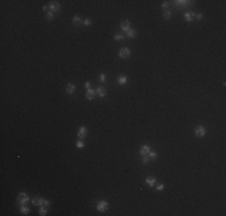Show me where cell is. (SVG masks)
<instances>
[{
	"mask_svg": "<svg viewBox=\"0 0 226 216\" xmlns=\"http://www.w3.org/2000/svg\"><path fill=\"white\" fill-rule=\"evenodd\" d=\"M28 202H29V196H28L25 192H21L17 197V203L21 205H25Z\"/></svg>",
	"mask_w": 226,
	"mask_h": 216,
	"instance_id": "1",
	"label": "cell"
},
{
	"mask_svg": "<svg viewBox=\"0 0 226 216\" xmlns=\"http://www.w3.org/2000/svg\"><path fill=\"white\" fill-rule=\"evenodd\" d=\"M42 9H43V11H45L46 13H47V12H49V5H45Z\"/></svg>",
	"mask_w": 226,
	"mask_h": 216,
	"instance_id": "30",
	"label": "cell"
},
{
	"mask_svg": "<svg viewBox=\"0 0 226 216\" xmlns=\"http://www.w3.org/2000/svg\"><path fill=\"white\" fill-rule=\"evenodd\" d=\"M124 38V35H122V34H116L114 35V40L116 41H120V40H123Z\"/></svg>",
	"mask_w": 226,
	"mask_h": 216,
	"instance_id": "24",
	"label": "cell"
},
{
	"mask_svg": "<svg viewBox=\"0 0 226 216\" xmlns=\"http://www.w3.org/2000/svg\"><path fill=\"white\" fill-rule=\"evenodd\" d=\"M95 95H96L95 90L91 89V88H90V89H88V90H87V92H85V97H87L88 100H93Z\"/></svg>",
	"mask_w": 226,
	"mask_h": 216,
	"instance_id": "13",
	"label": "cell"
},
{
	"mask_svg": "<svg viewBox=\"0 0 226 216\" xmlns=\"http://www.w3.org/2000/svg\"><path fill=\"white\" fill-rule=\"evenodd\" d=\"M72 22H73V24H76V25L83 24V20H82V18L78 17V16H75V17L72 18Z\"/></svg>",
	"mask_w": 226,
	"mask_h": 216,
	"instance_id": "17",
	"label": "cell"
},
{
	"mask_svg": "<svg viewBox=\"0 0 226 216\" xmlns=\"http://www.w3.org/2000/svg\"><path fill=\"white\" fill-rule=\"evenodd\" d=\"M19 210H21V213H22L23 215H28V214H29V211H30V210H29V208L25 207V205H21V209H19Z\"/></svg>",
	"mask_w": 226,
	"mask_h": 216,
	"instance_id": "19",
	"label": "cell"
},
{
	"mask_svg": "<svg viewBox=\"0 0 226 216\" xmlns=\"http://www.w3.org/2000/svg\"><path fill=\"white\" fill-rule=\"evenodd\" d=\"M59 10H60V4L58 1H51V4H49V11H52L54 13V12H58Z\"/></svg>",
	"mask_w": 226,
	"mask_h": 216,
	"instance_id": "8",
	"label": "cell"
},
{
	"mask_svg": "<svg viewBox=\"0 0 226 216\" xmlns=\"http://www.w3.org/2000/svg\"><path fill=\"white\" fill-rule=\"evenodd\" d=\"M148 161H149V157H148V156H142V163H143V164H147Z\"/></svg>",
	"mask_w": 226,
	"mask_h": 216,
	"instance_id": "28",
	"label": "cell"
},
{
	"mask_svg": "<svg viewBox=\"0 0 226 216\" xmlns=\"http://www.w3.org/2000/svg\"><path fill=\"white\" fill-rule=\"evenodd\" d=\"M156 190H158V191H161V190H164V184H159V185L156 186Z\"/></svg>",
	"mask_w": 226,
	"mask_h": 216,
	"instance_id": "31",
	"label": "cell"
},
{
	"mask_svg": "<svg viewBox=\"0 0 226 216\" xmlns=\"http://www.w3.org/2000/svg\"><path fill=\"white\" fill-rule=\"evenodd\" d=\"M195 135H196V137H199V138H202L203 136L206 135V128L201 125L197 126V127L195 128Z\"/></svg>",
	"mask_w": 226,
	"mask_h": 216,
	"instance_id": "4",
	"label": "cell"
},
{
	"mask_svg": "<svg viewBox=\"0 0 226 216\" xmlns=\"http://www.w3.org/2000/svg\"><path fill=\"white\" fill-rule=\"evenodd\" d=\"M117 81H118V83L120 84V85H124V84H126V82H127V78H126V76H124V74H122V76H119L117 78Z\"/></svg>",
	"mask_w": 226,
	"mask_h": 216,
	"instance_id": "16",
	"label": "cell"
},
{
	"mask_svg": "<svg viewBox=\"0 0 226 216\" xmlns=\"http://www.w3.org/2000/svg\"><path fill=\"white\" fill-rule=\"evenodd\" d=\"M87 133H88L87 127H85V126H81V127L78 128L77 137H78V138H81V139H83V138H85V137H87Z\"/></svg>",
	"mask_w": 226,
	"mask_h": 216,
	"instance_id": "7",
	"label": "cell"
},
{
	"mask_svg": "<svg viewBox=\"0 0 226 216\" xmlns=\"http://www.w3.org/2000/svg\"><path fill=\"white\" fill-rule=\"evenodd\" d=\"M46 17H47V19H48V20H52V19H53V17H54V13H53L52 11H49V12H47V13H46Z\"/></svg>",
	"mask_w": 226,
	"mask_h": 216,
	"instance_id": "23",
	"label": "cell"
},
{
	"mask_svg": "<svg viewBox=\"0 0 226 216\" xmlns=\"http://www.w3.org/2000/svg\"><path fill=\"white\" fill-rule=\"evenodd\" d=\"M196 18H197L199 20H201V19L203 18V15H202V13H199V15H196Z\"/></svg>",
	"mask_w": 226,
	"mask_h": 216,
	"instance_id": "33",
	"label": "cell"
},
{
	"mask_svg": "<svg viewBox=\"0 0 226 216\" xmlns=\"http://www.w3.org/2000/svg\"><path fill=\"white\" fill-rule=\"evenodd\" d=\"M130 27H131V24H130V22H129L127 19L123 20V22L120 23V28H122V30H123V31H125V33L130 30Z\"/></svg>",
	"mask_w": 226,
	"mask_h": 216,
	"instance_id": "9",
	"label": "cell"
},
{
	"mask_svg": "<svg viewBox=\"0 0 226 216\" xmlns=\"http://www.w3.org/2000/svg\"><path fill=\"white\" fill-rule=\"evenodd\" d=\"M168 6H170V2H168V1H164L163 4H161V7H163V9H167V7H168Z\"/></svg>",
	"mask_w": 226,
	"mask_h": 216,
	"instance_id": "27",
	"label": "cell"
},
{
	"mask_svg": "<svg viewBox=\"0 0 226 216\" xmlns=\"http://www.w3.org/2000/svg\"><path fill=\"white\" fill-rule=\"evenodd\" d=\"M39 214H40L41 216L47 215V208H46V205H41L40 210H39Z\"/></svg>",
	"mask_w": 226,
	"mask_h": 216,
	"instance_id": "20",
	"label": "cell"
},
{
	"mask_svg": "<svg viewBox=\"0 0 226 216\" xmlns=\"http://www.w3.org/2000/svg\"><path fill=\"white\" fill-rule=\"evenodd\" d=\"M100 81L101 82L106 81V74H105V73H101V74H100Z\"/></svg>",
	"mask_w": 226,
	"mask_h": 216,
	"instance_id": "29",
	"label": "cell"
},
{
	"mask_svg": "<svg viewBox=\"0 0 226 216\" xmlns=\"http://www.w3.org/2000/svg\"><path fill=\"white\" fill-rule=\"evenodd\" d=\"M31 203L34 205H43L45 203V198H41V197H34L31 199Z\"/></svg>",
	"mask_w": 226,
	"mask_h": 216,
	"instance_id": "11",
	"label": "cell"
},
{
	"mask_svg": "<svg viewBox=\"0 0 226 216\" xmlns=\"http://www.w3.org/2000/svg\"><path fill=\"white\" fill-rule=\"evenodd\" d=\"M173 2L176 6H181V7H186V6L192 5V1H186V0H176Z\"/></svg>",
	"mask_w": 226,
	"mask_h": 216,
	"instance_id": "5",
	"label": "cell"
},
{
	"mask_svg": "<svg viewBox=\"0 0 226 216\" xmlns=\"http://www.w3.org/2000/svg\"><path fill=\"white\" fill-rule=\"evenodd\" d=\"M84 87H85V89L87 90L90 89V83H89V82H85V83H84Z\"/></svg>",
	"mask_w": 226,
	"mask_h": 216,
	"instance_id": "32",
	"label": "cell"
},
{
	"mask_svg": "<svg viewBox=\"0 0 226 216\" xmlns=\"http://www.w3.org/2000/svg\"><path fill=\"white\" fill-rule=\"evenodd\" d=\"M155 182H156V179L153 178V177H148V178H145V184H147L148 186H154V185H155Z\"/></svg>",
	"mask_w": 226,
	"mask_h": 216,
	"instance_id": "14",
	"label": "cell"
},
{
	"mask_svg": "<svg viewBox=\"0 0 226 216\" xmlns=\"http://www.w3.org/2000/svg\"><path fill=\"white\" fill-rule=\"evenodd\" d=\"M148 157H149V160H156L158 159V154L155 153V151H150V153L148 154Z\"/></svg>",
	"mask_w": 226,
	"mask_h": 216,
	"instance_id": "21",
	"label": "cell"
},
{
	"mask_svg": "<svg viewBox=\"0 0 226 216\" xmlns=\"http://www.w3.org/2000/svg\"><path fill=\"white\" fill-rule=\"evenodd\" d=\"M136 35H137V33H136L135 29H130L129 31H126V36H127V37H130V38L136 37Z\"/></svg>",
	"mask_w": 226,
	"mask_h": 216,
	"instance_id": "18",
	"label": "cell"
},
{
	"mask_svg": "<svg viewBox=\"0 0 226 216\" xmlns=\"http://www.w3.org/2000/svg\"><path fill=\"white\" fill-rule=\"evenodd\" d=\"M96 209L101 211V213H103V211H106L107 209H108V202L107 200H99L98 202V204H96Z\"/></svg>",
	"mask_w": 226,
	"mask_h": 216,
	"instance_id": "2",
	"label": "cell"
},
{
	"mask_svg": "<svg viewBox=\"0 0 226 216\" xmlns=\"http://www.w3.org/2000/svg\"><path fill=\"white\" fill-rule=\"evenodd\" d=\"M83 24H84V25H90V24H91V19H90V18H87V19H84V20H83Z\"/></svg>",
	"mask_w": 226,
	"mask_h": 216,
	"instance_id": "26",
	"label": "cell"
},
{
	"mask_svg": "<svg viewBox=\"0 0 226 216\" xmlns=\"http://www.w3.org/2000/svg\"><path fill=\"white\" fill-rule=\"evenodd\" d=\"M76 146H77L78 149H82V148H84V143H83L82 141H77V142H76Z\"/></svg>",
	"mask_w": 226,
	"mask_h": 216,
	"instance_id": "25",
	"label": "cell"
},
{
	"mask_svg": "<svg viewBox=\"0 0 226 216\" xmlns=\"http://www.w3.org/2000/svg\"><path fill=\"white\" fill-rule=\"evenodd\" d=\"M75 90H76V85H75V84H71V83H70V84L66 85V92H67V94H73Z\"/></svg>",
	"mask_w": 226,
	"mask_h": 216,
	"instance_id": "15",
	"label": "cell"
},
{
	"mask_svg": "<svg viewBox=\"0 0 226 216\" xmlns=\"http://www.w3.org/2000/svg\"><path fill=\"white\" fill-rule=\"evenodd\" d=\"M95 92H96V95L100 96V97H105L106 96V89L103 87H99L98 89L95 90Z\"/></svg>",
	"mask_w": 226,
	"mask_h": 216,
	"instance_id": "12",
	"label": "cell"
},
{
	"mask_svg": "<svg viewBox=\"0 0 226 216\" xmlns=\"http://www.w3.org/2000/svg\"><path fill=\"white\" fill-rule=\"evenodd\" d=\"M184 17L185 19L188 20V22H192L195 17H196V15H195V12H191V11H188V12H184Z\"/></svg>",
	"mask_w": 226,
	"mask_h": 216,
	"instance_id": "10",
	"label": "cell"
},
{
	"mask_svg": "<svg viewBox=\"0 0 226 216\" xmlns=\"http://www.w3.org/2000/svg\"><path fill=\"white\" fill-rule=\"evenodd\" d=\"M130 54H131V52H130V49L127 47H123V48L119 49V56L122 59H127L130 56Z\"/></svg>",
	"mask_w": 226,
	"mask_h": 216,
	"instance_id": "3",
	"label": "cell"
},
{
	"mask_svg": "<svg viewBox=\"0 0 226 216\" xmlns=\"http://www.w3.org/2000/svg\"><path fill=\"white\" fill-rule=\"evenodd\" d=\"M49 204H51V202H49L48 199H45V203H43V205H46V207H48Z\"/></svg>",
	"mask_w": 226,
	"mask_h": 216,
	"instance_id": "34",
	"label": "cell"
},
{
	"mask_svg": "<svg viewBox=\"0 0 226 216\" xmlns=\"http://www.w3.org/2000/svg\"><path fill=\"white\" fill-rule=\"evenodd\" d=\"M172 17V13L170 10H165V12H164V18L165 19H171Z\"/></svg>",
	"mask_w": 226,
	"mask_h": 216,
	"instance_id": "22",
	"label": "cell"
},
{
	"mask_svg": "<svg viewBox=\"0 0 226 216\" xmlns=\"http://www.w3.org/2000/svg\"><path fill=\"white\" fill-rule=\"evenodd\" d=\"M152 151V149H150V146L148 145V144H144V145H142L141 146V149H140V154L142 155V156H148V154Z\"/></svg>",
	"mask_w": 226,
	"mask_h": 216,
	"instance_id": "6",
	"label": "cell"
}]
</instances>
